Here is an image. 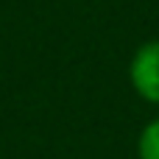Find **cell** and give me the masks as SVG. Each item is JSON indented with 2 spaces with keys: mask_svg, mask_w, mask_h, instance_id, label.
<instances>
[{
  "mask_svg": "<svg viewBox=\"0 0 159 159\" xmlns=\"http://www.w3.org/2000/svg\"><path fill=\"white\" fill-rule=\"evenodd\" d=\"M140 157L143 159H159V120H154L140 140Z\"/></svg>",
  "mask_w": 159,
  "mask_h": 159,
  "instance_id": "2",
  "label": "cell"
},
{
  "mask_svg": "<svg viewBox=\"0 0 159 159\" xmlns=\"http://www.w3.org/2000/svg\"><path fill=\"white\" fill-rule=\"evenodd\" d=\"M131 81L143 98L159 101V42H148L137 50L131 61Z\"/></svg>",
  "mask_w": 159,
  "mask_h": 159,
  "instance_id": "1",
  "label": "cell"
}]
</instances>
